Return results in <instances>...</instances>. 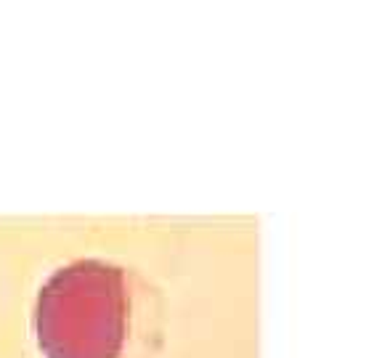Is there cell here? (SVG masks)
<instances>
[{"mask_svg":"<svg viewBox=\"0 0 382 358\" xmlns=\"http://www.w3.org/2000/svg\"><path fill=\"white\" fill-rule=\"evenodd\" d=\"M37 335L51 358H115L122 337L120 274L101 263L58 271L40 295Z\"/></svg>","mask_w":382,"mask_h":358,"instance_id":"cell-1","label":"cell"}]
</instances>
